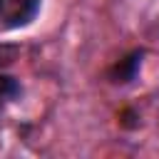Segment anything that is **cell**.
Masks as SVG:
<instances>
[{"instance_id": "1", "label": "cell", "mask_w": 159, "mask_h": 159, "mask_svg": "<svg viewBox=\"0 0 159 159\" xmlns=\"http://www.w3.org/2000/svg\"><path fill=\"white\" fill-rule=\"evenodd\" d=\"M42 10V0H0V27L22 30L35 22Z\"/></svg>"}, {"instance_id": "2", "label": "cell", "mask_w": 159, "mask_h": 159, "mask_svg": "<svg viewBox=\"0 0 159 159\" xmlns=\"http://www.w3.org/2000/svg\"><path fill=\"white\" fill-rule=\"evenodd\" d=\"M142 62H144V50L142 47L129 50L122 60H117L109 67V72H107L109 82L112 84H129V82H134L137 75H139V70H142Z\"/></svg>"}, {"instance_id": "3", "label": "cell", "mask_w": 159, "mask_h": 159, "mask_svg": "<svg viewBox=\"0 0 159 159\" xmlns=\"http://www.w3.org/2000/svg\"><path fill=\"white\" fill-rule=\"evenodd\" d=\"M20 97H22V84H20V80L12 77V75L0 72V124H2L5 114H7V107L15 104Z\"/></svg>"}]
</instances>
